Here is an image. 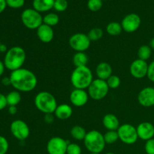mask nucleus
I'll use <instances>...</instances> for the list:
<instances>
[{"instance_id": "obj_19", "label": "nucleus", "mask_w": 154, "mask_h": 154, "mask_svg": "<svg viewBox=\"0 0 154 154\" xmlns=\"http://www.w3.org/2000/svg\"><path fill=\"white\" fill-rule=\"evenodd\" d=\"M102 123L108 131H117L120 126L117 117L113 114H105L102 120Z\"/></svg>"}, {"instance_id": "obj_39", "label": "nucleus", "mask_w": 154, "mask_h": 154, "mask_svg": "<svg viewBox=\"0 0 154 154\" xmlns=\"http://www.w3.org/2000/svg\"><path fill=\"white\" fill-rule=\"evenodd\" d=\"M54 114H45V117H44V120L46 123L48 124H51V123H54Z\"/></svg>"}, {"instance_id": "obj_7", "label": "nucleus", "mask_w": 154, "mask_h": 154, "mask_svg": "<svg viewBox=\"0 0 154 154\" xmlns=\"http://www.w3.org/2000/svg\"><path fill=\"white\" fill-rule=\"evenodd\" d=\"M109 90L106 81L96 78L87 89V93L91 99L99 101L106 97Z\"/></svg>"}, {"instance_id": "obj_40", "label": "nucleus", "mask_w": 154, "mask_h": 154, "mask_svg": "<svg viewBox=\"0 0 154 154\" xmlns=\"http://www.w3.org/2000/svg\"><path fill=\"white\" fill-rule=\"evenodd\" d=\"M2 84L5 86L11 85L10 77H5V78H3L2 80Z\"/></svg>"}, {"instance_id": "obj_32", "label": "nucleus", "mask_w": 154, "mask_h": 154, "mask_svg": "<svg viewBox=\"0 0 154 154\" xmlns=\"http://www.w3.org/2000/svg\"><path fill=\"white\" fill-rule=\"evenodd\" d=\"M82 149L79 144L76 143H69L68 144L66 154H81Z\"/></svg>"}, {"instance_id": "obj_1", "label": "nucleus", "mask_w": 154, "mask_h": 154, "mask_svg": "<svg viewBox=\"0 0 154 154\" xmlns=\"http://www.w3.org/2000/svg\"><path fill=\"white\" fill-rule=\"evenodd\" d=\"M9 77L11 86L19 92L29 93L34 90L37 87V77L34 72L27 69L21 68L13 71Z\"/></svg>"}, {"instance_id": "obj_15", "label": "nucleus", "mask_w": 154, "mask_h": 154, "mask_svg": "<svg viewBox=\"0 0 154 154\" xmlns=\"http://www.w3.org/2000/svg\"><path fill=\"white\" fill-rule=\"evenodd\" d=\"M89 94L85 90L74 89L70 93L69 99L75 107H83L88 102Z\"/></svg>"}, {"instance_id": "obj_46", "label": "nucleus", "mask_w": 154, "mask_h": 154, "mask_svg": "<svg viewBox=\"0 0 154 154\" xmlns=\"http://www.w3.org/2000/svg\"><path fill=\"white\" fill-rule=\"evenodd\" d=\"M105 154H115V153H111V152H109V153H105Z\"/></svg>"}, {"instance_id": "obj_20", "label": "nucleus", "mask_w": 154, "mask_h": 154, "mask_svg": "<svg viewBox=\"0 0 154 154\" xmlns=\"http://www.w3.org/2000/svg\"><path fill=\"white\" fill-rule=\"evenodd\" d=\"M72 113L73 110L70 105L68 104H61L57 106L54 114L59 120H66L72 117Z\"/></svg>"}, {"instance_id": "obj_3", "label": "nucleus", "mask_w": 154, "mask_h": 154, "mask_svg": "<svg viewBox=\"0 0 154 154\" xmlns=\"http://www.w3.org/2000/svg\"><path fill=\"white\" fill-rule=\"evenodd\" d=\"M93 80V72L88 66L76 67L71 75V83L75 89H88Z\"/></svg>"}, {"instance_id": "obj_42", "label": "nucleus", "mask_w": 154, "mask_h": 154, "mask_svg": "<svg viewBox=\"0 0 154 154\" xmlns=\"http://www.w3.org/2000/svg\"><path fill=\"white\" fill-rule=\"evenodd\" d=\"M8 113L11 115H14V114H16L17 113V106H9Z\"/></svg>"}, {"instance_id": "obj_26", "label": "nucleus", "mask_w": 154, "mask_h": 154, "mask_svg": "<svg viewBox=\"0 0 154 154\" xmlns=\"http://www.w3.org/2000/svg\"><path fill=\"white\" fill-rule=\"evenodd\" d=\"M152 54V49L149 45H141L138 50V59L144 61H147L150 58Z\"/></svg>"}, {"instance_id": "obj_8", "label": "nucleus", "mask_w": 154, "mask_h": 154, "mask_svg": "<svg viewBox=\"0 0 154 154\" xmlns=\"http://www.w3.org/2000/svg\"><path fill=\"white\" fill-rule=\"evenodd\" d=\"M119 139L126 144H133L138 141V136L136 127L129 123L120 125L117 129Z\"/></svg>"}, {"instance_id": "obj_37", "label": "nucleus", "mask_w": 154, "mask_h": 154, "mask_svg": "<svg viewBox=\"0 0 154 154\" xmlns=\"http://www.w3.org/2000/svg\"><path fill=\"white\" fill-rule=\"evenodd\" d=\"M147 78L152 82H154V61L151 62L148 65V70H147Z\"/></svg>"}, {"instance_id": "obj_44", "label": "nucleus", "mask_w": 154, "mask_h": 154, "mask_svg": "<svg viewBox=\"0 0 154 154\" xmlns=\"http://www.w3.org/2000/svg\"><path fill=\"white\" fill-rule=\"evenodd\" d=\"M8 48L7 46H6L5 45H3V44H2L1 45V47H0V52L2 53H6L8 51Z\"/></svg>"}, {"instance_id": "obj_17", "label": "nucleus", "mask_w": 154, "mask_h": 154, "mask_svg": "<svg viewBox=\"0 0 154 154\" xmlns=\"http://www.w3.org/2000/svg\"><path fill=\"white\" fill-rule=\"evenodd\" d=\"M37 36L39 40L43 43H50L54 38V32L52 27L43 23L37 29Z\"/></svg>"}, {"instance_id": "obj_38", "label": "nucleus", "mask_w": 154, "mask_h": 154, "mask_svg": "<svg viewBox=\"0 0 154 154\" xmlns=\"http://www.w3.org/2000/svg\"><path fill=\"white\" fill-rule=\"evenodd\" d=\"M8 106L7 99L6 96H5L2 93H0V111L5 109Z\"/></svg>"}, {"instance_id": "obj_16", "label": "nucleus", "mask_w": 154, "mask_h": 154, "mask_svg": "<svg viewBox=\"0 0 154 154\" xmlns=\"http://www.w3.org/2000/svg\"><path fill=\"white\" fill-rule=\"evenodd\" d=\"M138 138L148 141L154 137V126L150 122H142L136 127Z\"/></svg>"}, {"instance_id": "obj_10", "label": "nucleus", "mask_w": 154, "mask_h": 154, "mask_svg": "<svg viewBox=\"0 0 154 154\" xmlns=\"http://www.w3.org/2000/svg\"><path fill=\"white\" fill-rule=\"evenodd\" d=\"M10 130L12 135L20 141H24L29 138L30 129L26 122L22 120H14L10 126Z\"/></svg>"}, {"instance_id": "obj_2", "label": "nucleus", "mask_w": 154, "mask_h": 154, "mask_svg": "<svg viewBox=\"0 0 154 154\" xmlns=\"http://www.w3.org/2000/svg\"><path fill=\"white\" fill-rule=\"evenodd\" d=\"M26 59V54L25 50L20 46H14L8 50L3 62L6 69L13 72L22 68Z\"/></svg>"}, {"instance_id": "obj_4", "label": "nucleus", "mask_w": 154, "mask_h": 154, "mask_svg": "<svg viewBox=\"0 0 154 154\" xmlns=\"http://www.w3.org/2000/svg\"><path fill=\"white\" fill-rule=\"evenodd\" d=\"M34 102L36 108L45 114H54L58 106L56 98L48 91L39 92L35 97Z\"/></svg>"}, {"instance_id": "obj_33", "label": "nucleus", "mask_w": 154, "mask_h": 154, "mask_svg": "<svg viewBox=\"0 0 154 154\" xmlns=\"http://www.w3.org/2000/svg\"><path fill=\"white\" fill-rule=\"evenodd\" d=\"M68 8V2L66 0H55L54 8L59 12L66 11Z\"/></svg>"}, {"instance_id": "obj_21", "label": "nucleus", "mask_w": 154, "mask_h": 154, "mask_svg": "<svg viewBox=\"0 0 154 154\" xmlns=\"http://www.w3.org/2000/svg\"><path fill=\"white\" fill-rule=\"evenodd\" d=\"M55 0H33V8L38 12H46L54 8Z\"/></svg>"}, {"instance_id": "obj_25", "label": "nucleus", "mask_w": 154, "mask_h": 154, "mask_svg": "<svg viewBox=\"0 0 154 154\" xmlns=\"http://www.w3.org/2000/svg\"><path fill=\"white\" fill-rule=\"evenodd\" d=\"M106 31L108 34L111 36H117L122 32L123 28H122L121 23L118 22H111L107 25Z\"/></svg>"}, {"instance_id": "obj_12", "label": "nucleus", "mask_w": 154, "mask_h": 154, "mask_svg": "<svg viewBox=\"0 0 154 154\" xmlns=\"http://www.w3.org/2000/svg\"><path fill=\"white\" fill-rule=\"evenodd\" d=\"M141 23V17L136 14L132 13L124 17L122 20L121 26L123 31L128 33H132L139 29Z\"/></svg>"}, {"instance_id": "obj_27", "label": "nucleus", "mask_w": 154, "mask_h": 154, "mask_svg": "<svg viewBox=\"0 0 154 154\" xmlns=\"http://www.w3.org/2000/svg\"><path fill=\"white\" fill-rule=\"evenodd\" d=\"M59 22H60V17L57 14L49 13L43 17V23L49 26L53 27L54 26H57Z\"/></svg>"}, {"instance_id": "obj_35", "label": "nucleus", "mask_w": 154, "mask_h": 154, "mask_svg": "<svg viewBox=\"0 0 154 154\" xmlns=\"http://www.w3.org/2000/svg\"><path fill=\"white\" fill-rule=\"evenodd\" d=\"M6 3L12 8H20L24 5L25 0H6Z\"/></svg>"}, {"instance_id": "obj_36", "label": "nucleus", "mask_w": 154, "mask_h": 154, "mask_svg": "<svg viewBox=\"0 0 154 154\" xmlns=\"http://www.w3.org/2000/svg\"><path fill=\"white\" fill-rule=\"evenodd\" d=\"M144 150L147 154H154V138L146 141Z\"/></svg>"}, {"instance_id": "obj_48", "label": "nucleus", "mask_w": 154, "mask_h": 154, "mask_svg": "<svg viewBox=\"0 0 154 154\" xmlns=\"http://www.w3.org/2000/svg\"><path fill=\"white\" fill-rule=\"evenodd\" d=\"M1 45H2V44H1V42H0V47H1Z\"/></svg>"}, {"instance_id": "obj_47", "label": "nucleus", "mask_w": 154, "mask_h": 154, "mask_svg": "<svg viewBox=\"0 0 154 154\" xmlns=\"http://www.w3.org/2000/svg\"><path fill=\"white\" fill-rule=\"evenodd\" d=\"M90 154H101V153H90Z\"/></svg>"}, {"instance_id": "obj_29", "label": "nucleus", "mask_w": 154, "mask_h": 154, "mask_svg": "<svg viewBox=\"0 0 154 154\" xmlns=\"http://www.w3.org/2000/svg\"><path fill=\"white\" fill-rule=\"evenodd\" d=\"M104 138L106 144H112L119 140V135L117 131H108L104 135Z\"/></svg>"}, {"instance_id": "obj_5", "label": "nucleus", "mask_w": 154, "mask_h": 154, "mask_svg": "<svg viewBox=\"0 0 154 154\" xmlns=\"http://www.w3.org/2000/svg\"><path fill=\"white\" fill-rule=\"evenodd\" d=\"M84 143L86 149L90 153H101L106 145L104 135L98 130H91L87 132Z\"/></svg>"}, {"instance_id": "obj_28", "label": "nucleus", "mask_w": 154, "mask_h": 154, "mask_svg": "<svg viewBox=\"0 0 154 154\" xmlns=\"http://www.w3.org/2000/svg\"><path fill=\"white\" fill-rule=\"evenodd\" d=\"M87 35H88L89 38L91 42H96V41H99V39L102 38L103 31H102V29L96 27V28H93L92 29H90Z\"/></svg>"}, {"instance_id": "obj_43", "label": "nucleus", "mask_w": 154, "mask_h": 154, "mask_svg": "<svg viewBox=\"0 0 154 154\" xmlns=\"http://www.w3.org/2000/svg\"><path fill=\"white\" fill-rule=\"evenodd\" d=\"M5 66L4 62H2V60H0V77L4 74L5 69Z\"/></svg>"}, {"instance_id": "obj_22", "label": "nucleus", "mask_w": 154, "mask_h": 154, "mask_svg": "<svg viewBox=\"0 0 154 154\" xmlns=\"http://www.w3.org/2000/svg\"><path fill=\"white\" fill-rule=\"evenodd\" d=\"M73 64L76 67L87 66L89 62V57L85 52H76L73 56Z\"/></svg>"}, {"instance_id": "obj_11", "label": "nucleus", "mask_w": 154, "mask_h": 154, "mask_svg": "<svg viewBox=\"0 0 154 154\" xmlns=\"http://www.w3.org/2000/svg\"><path fill=\"white\" fill-rule=\"evenodd\" d=\"M69 143L61 137H53L47 144V151L48 154H66Z\"/></svg>"}, {"instance_id": "obj_41", "label": "nucleus", "mask_w": 154, "mask_h": 154, "mask_svg": "<svg viewBox=\"0 0 154 154\" xmlns=\"http://www.w3.org/2000/svg\"><path fill=\"white\" fill-rule=\"evenodd\" d=\"M6 6H7L6 0H0V14L5 10Z\"/></svg>"}, {"instance_id": "obj_9", "label": "nucleus", "mask_w": 154, "mask_h": 154, "mask_svg": "<svg viewBox=\"0 0 154 154\" xmlns=\"http://www.w3.org/2000/svg\"><path fill=\"white\" fill-rule=\"evenodd\" d=\"M69 46L76 52H85L90 47L91 41L87 35L78 32L69 38Z\"/></svg>"}, {"instance_id": "obj_23", "label": "nucleus", "mask_w": 154, "mask_h": 154, "mask_svg": "<svg viewBox=\"0 0 154 154\" xmlns=\"http://www.w3.org/2000/svg\"><path fill=\"white\" fill-rule=\"evenodd\" d=\"M87 132H86V129L83 126L79 125H75L72 128L70 131V134L74 139L77 141H84L87 135Z\"/></svg>"}, {"instance_id": "obj_18", "label": "nucleus", "mask_w": 154, "mask_h": 154, "mask_svg": "<svg viewBox=\"0 0 154 154\" xmlns=\"http://www.w3.org/2000/svg\"><path fill=\"white\" fill-rule=\"evenodd\" d=\"M113 69L111 65L105 62H102L98 64L96 69V74L97 78L104 81H107L112 75Z\"/></svg>"}, {"instance_id": "obj_31", "label": "nucleus", "mask_w": 154, "mask_h": 154, "mask_svg": "<svg viewBox=\"0 0 154 154\" xmlns=\"http://www.w3.org/2000/svg\"><path fill=\"white\" fill-rule=\"evenodd\" d=\"M87 7L91 11H98L102 8V0H88Z\"/></svg>"}, {"instance_id": "obj_13", "label": "nucleus", "mask_w": 154, "mask_h": 154, "mask_svg": "<svg viewBox=\"0 0 154 154\" xmlns=\"http://www.w3.org/2000/svg\"><path fill=\"white\" fill-rule=\"evenodd\" d=\"M148 65L147 61H144L140 59L134 60L130 65L129 72L132 76L136 79H142L147 76Z\"/></svg>"}, {"instance_id": "obj_24", "label": "nucleus", "mask_w": 154, "mask_h": 154, "mask_svg": "<svg viewBox=\"0 0 154 154\" xmlns=\"http://www.w3.org/2000/svg\"><path fill=\"white\" fill-rule=\"evenodd\" d=\"M6 99L8 106H17L21 101V95L17 90H13L6 95Z\"/></svg>"}, {"instance_id": "obj_45", "label": "nucleus", "mask_w": 154, "mask_h": 154, "mask_svg": "<svg viewBox=\"0 0 154 154\" xmlns=\"http://www.w3.org/2000/svg\"><path fill=\"white\" fill-rule=\"evenodd\" d=\"M149 46L150 47V48H151L152 50H154V38L150 40V45H149Z\"/></svg>"}, {"instance_id": "obj_6", "label": "nucleus", "mask_w": 154, "mask_h": 154, "mask_svg": "<svg viewBox=\"0 0 154 154\" xmlns=\"http://www.w3.org/2000/svg\"><path fill=\"white\" fill-rule=\"evenodd\" d=\"M21 21L29 29H37L43 24V17L34 8H27L21 14Z\"/></svg>"}, {"instance_id": "obj_14", "label": "nucleus", "mask_w": 154, "mask_h": 154, "mask_svg": "<svg viewBox=\"0 0 154 154\" xmlns=\"http://www.w3.org/2000/svg\"><path fill=\"white\" fill-rule=\"evenodd\" d=\"M138 102L141 106L145 108L154 106V87L143 88L138 95Z\"/></svg>"}, {"instance_id": "obj_34", "label": "nucleus", "mask_w": 154, "mask_h": 154, "mask_svg": "<svg viewBox=\"0 0 154 154\" xmlns=\"http://www.w3.org/2000/svg\"><path fill=\"white\" fill-rule=\"evenodd\" d=\"M9 148V144L7 138L0 135V154H6Z\"/></svg>"}, {"instance_id": "obj_30", "label": "nucleus", "mask_w": 154, "mask_h": 154, "mask_svg": "<svg viewBox=\"0 0 154 154\" xmlns=\"http://www.w3.org/2000/svg\"><path fill=\"white\" fill-rule=\"evenodd\" d=\"M106 82L108 84L109 89H113L114 90V89H117L120 87L121 81H120V78L117 75H112L107 80Z\"/></svg>"}]
</instances>
